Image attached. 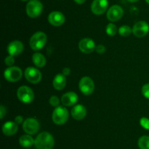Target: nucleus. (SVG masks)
Here are the masks:
<instances>
[{"mask_svg": "<svg viewBox=\"0 0 149 149\" xmlns=\"http://www.w3.org/2000/svg\"><path fill=\"white\" fill-rule=\"evenodd\" d=\"M55 145V140L48 131H42L36 136L34 145L36 149H52Z\"/></svg>", "mask_w": 149, "mask_h": 149, "instance_id": "nucleus-1", "label": "nucleus"}, {"mask_svg": "<svg viewBox=\"0 0 149 149\" xmlns=\"http://www.w3.org/2000/svg\"><path fill=\"white\" fill-rule=\"evenodd\" d=\"M47 36L43 32H37L33 34L29 40V45L32 50L38 51L42 49L46 45Z\"/></svg>", "mask_w": 149, "mask_h": 149, "instance_id": "nucleus-2", "label": "nucleus"}, {"mask_svg": "<svg viewBox=\"0 0 149 149\" xmlns=\"http://www.w3.org/2000/svg\"><path fill=\"white\" fill-rule=\"evenodd\" d=\"M69 118V112L67 108L63 106H58L55 108L52 114V121L57 125L65 124Z\"/></svg>", "mask_w": 149, "mask_h": 149, "instance_id": "nucleus-3", "label": "nucleus"}, {"mask_svg": "<svg viewBox=\"0 0 149 149\" xmlns=\"http://www.w3.org/2000/svg\"><path fill=\"white\" fill-rule=\"evenodd\" d=\"M26 14L31 18H37L43 11V4L39 0H30L26 4Z\"/></svg>", "mask_w": 149, "mask_h": 149, "instance_id": "nucleus-4", "label": "nucleus"}, {"mask_svg": "<svg viewBox=\"0 0 149 149\" xmlns=\"http://www.w3.org/2000/svg\"><path fill=\"white\" fill-rule=\"evenodd\" d=\"M17 99L24 104H30L34 99V93L30 87L22 86L17 90Z\"/></svg>", "mask_w": 149, "mask_h": 149, "instance_id": "nucleus-5", "label": "nucleus"}, {"mask_svg": "<svg viewBox=\"0 0 149 149\" xmlns=\"http://www.w3.org/2000/svg\"><path fill=\"white\" fill-rule=\"evenodd\" d=\"M23 76V72L21 69L18 67L12 66L8 67L4 72V77L6 80L11 83L17 82L22 78Z\"/></svg>", "mask_w": 149, "mask_h": 149, "instance_id": "nucleus-6", "label": "nucleus"}, {"mask_svg": "<svg viewBox=\"0 0 149 149\" xmlns=\"http://www.w3.org/2000/svg\"><path fill=\"white\" fill-rule=\"evenodd\" d=\"M79 88L83 94L90 95L95 90V83L91 77L84 76L79 80Z\"/></svg>", "mask_w": 149, "mask_h": 149, "instance_id": "nucleus-7", "label": "nucleus"}, {"mask_svg": "<svg viewBox=\"0 0 149 149\" xmlns=\"http://www.w3.org/2000/svg\"><path fill=\"white\" fill-rule=\"evenodd\" d=\"M39 122L34 118H28L23 121V129L26 134L33 135L36 134L39 130Z\"/></svg>", "mask_w": 149, "mask_h": 149, "instance_id": "nucleus-8", "label": "nucleus"}, {"mask_svg": "<svg viewBox=\"0 0 149 149\" xmlns=\"http://www.w3.org/2000/svg\"><path fill=\"white\" fill-rule=\"evenodd\" d=\"M24 75L26 80L33 84L39 83L42 78V72L38 69L33 67H27L25 70Z\"/></svg>", "mask_w": 149, "mask_h": 149, "instance_id": "nucleus-9", "label": "nucleus"}, {"mask_svg": "<svg viewBox=\"0 0 149 149\" xmlns=\"http://www.w3.org/2000/svg\"><path fill=\"white\" fill-rule=\"evenodd\" d=\"M149 32V25L145 20H139L134 24L132 34L137 37H143Z\"/></svg>", "mask_w": 149, "mask_h": 149, "instance_id": "nucleus-10", "label": "nucleus"}, {"mask_svg": "<svg viewBox=\"0 0 149 149\" xmlns=\"http://www.w3.org/2000/svg\"><path fill=\"white\" fill-rule=\"evenodd\" d=\"M124 15V10L121 6L118 4H114L111 7H109V10H107L106 16L109 20L111 22L117 21L120 20Z\"/></svg>", "mask_w": 149, "mask_h": 149, "instance_id": "nucleus-11", "label": "nucleus"}, {"mask_svg": "<svg viewBox=\"0 0 149 149\" xmlns=\"http://www.w3.org/2000/svg\"><path fill=\"white\" fill-rule=\"evenodd\" d=\"M109 7L108 0H93L91 4V11L96 15H100L105 13Z\"/></svg>", "mask_w": 149, "mask_h": 149, "instance_id": "nucleus-12", "label": "nucleus"}, {"mask_svg": "<svg viewBox=\"0 0 149 149\" xmlns=\"http://www.w3.org/2000/svg\"><path fill=\"white\" fill-rule=\"evenodd\" d=\"M95 42L91 38L85 37L81 39L79 42V48L84 53H91L95 51Z\"/></svg>", "mask_w": 149, "mask_h": 149, "instance_id": "nucleus-13", "label": "nucleus"}, {"mask_svg": "<svg viewBox=\"0 0 149 149\" xmlns=\"http://www.w3.org/2000/svg\"><path fill=\"white\" fill-rule=\"evenodd\" d=\"M65 15L60 11H52L48 15V22L53 26H60L65 23Z\"/></svg>", "mask_w": 149, "mask_h": 149, "instance_id": "nucleus-14", "label": "nucleus"}, {"mask_svg": "<svg viewBox=\"0 0 149 149\" xmlns=\"http://www.w3.org/2000/svg\"><path fill=\"white\" fill-rule=\"evenodd\" d=\"M24 49V45L23 42L20 40H14L10 42L7 46V50L9 55L16 56L21 53Z\"/></svg>", "mask_w": 149, "mask_h": 149, "instance_id": "nucleus-15", "label": "nucleus"}, {"mask_svg": "<svg viewBox=\"0 0 149 149\" xmlns=\"http://www.w3.org/2000/svg\"><path fill=\"white\" fill-rule=\"evenodd\" d=\"M78 95L74 91H68L64 93L61 97V102L64 106L71 107L78 102Z\"/></svg>", "mask_w": 149, "mask_h": 149, "instance_id": "nucleus-16", "label": "nucleus"}, {"mask_svg": "<svg viewBox=\"0 0 149 149\" xmlns=\"http://www.w3.org/2000/svg\"><path fill=\"white\" fill-rule=\"evenodd\" d=\"M71 116L77 121H80L85 118L87 115V109L82 105H76L71 110Z\"/></svg>", "mask_w": 149, "mask_h": 149, "instance_id": "nucleus-17", "label": "nucleus"}, {"mask_svg": "<svg viewBox=\"0 0 149 149\" xmlns=\"http://www.w3.org/2000/svg\"><path fill=\"white\" fill-rule=\"evenodd\" d=\"M18 124H16L15 121H7L2 126V132L4 135L13 136L16 134L18 130Z\"/></svg>", "mask_w": 149, "mask_h": 149, "instance_id": "nucleus-18", "label": "nucleus"}, {"mask_svg": "<svg viewBox=\"0 0 149 149\" xmlns=\"http://www.w3.org/2000/svg\"><path fill=\"white\" fill-rule=\"evenodd\" d=\"M52 86L54 89L58 91H61L66 86V77L63 73L57 74L52 80Z\"/></svg>", "mask_w": 149, "mask_h": 149, "instance_id": "nucleus-19", "label": "nucleus"}, {"mask_svg": "<svg viewBox=\"0 0 149 149\" xmlns=\"http://www.w3.org/2000/svg\"><path fill=\"white\" fill-rule=\"evenodd\" d=\"M32 61L36 67L42 68L47 64V59L45 56L39 52H35L32 56Z\"/></svg>", "mask_w": 149, "mask_h": 149, "instance_id": "nucleus-20", "label": "nucleus"}, {"mask_svg": "<svg viewBox=\"0 0 149 149\" xmlns=\"http://www.w3.org/2000/svg\"><path fill=\"white\" fill-rule=\"evenodd\" d=\"M35 140L30 135V134H23L19 139V143L23 148L31 147L34 145Z\"/></svg>", "mask_w": 149, "mask_h": 149, "instance_id": "nucleus-21", "label": "nucleus"}, {"mask_svg": "<svg viewBox=\"0 0 149 149\" xmlns=\"http://www.w3.org/2000/svg\"><path fill=\"white\" fill-rule=\"evenodd\" d=\"M138 145L140 149H149V136L143 135L138 139Z\"/></svg>", "mask_w": 149, "mask_h": 149, "instance_id": "nucleus-22", "label": "nucleus"}, {"mask_svg": "<svg viewBox=\"0 0 149 149\" xmlns=\"http://www.w3.org/2000/svg\"><path fill=\"white\" fill-rule=\"evenodd\" d=\"M118 32L121 36L128 37L132 33V28L130 27L129 26H127V25H123L119 27Z\"/></svg>", "mask_w": 149, "mask_h": 149, "instance_id": "nucleus-23", "label": "nucleus"}, {"mask_svg": "<svg viewBox=\"0 0 149 149\" xmlns=\"http://www.w3.org/2000/svg\"><path fill=\"white\" fill-rule=\"evenodd\" d=\"M117 32V27H116V25L113 23H109L106 28V32L109 36H114V35L116 34Z\"/></svg>", "mask_w": 149, "mask_h": 149, "instance_id": "nucleus-24", "label": "nucleus"}, {"mask_svg": "<svg viewBox=\"0 0 149 149\" xmlns=\"http://www.w3.org/2000/svg\"><path fill=\"white\" fill-rule=\"evenodd\" d=\"M49 104H50L51 106L55 107V108H57V107L59 106L60 99H59V98L58 97V96L53 95V96H50V98H49Z\"/></svg>", "mask_w": 149, "mask_h": 149, "instance_id": "nucleus-25", "label": "nucleus"}, {"mask_svg": "<svg viewBox=\"0 0 149 149\" xmlns=\"http://www.w3.org/2000/svg\"><path fill=\"white\" fill-rule=\"evenodd\" d=\"M140 124H141V127L145 129L149 130V118H146V117H143L140 120Z\"/></svg>", "mask_w": 149, "mask_h": 149, "instance_id": "nucleus-26", "label": "nucleus"}, {"mask_svg": "<svg viewBox=\"0 0 149 149\" xmlns=\"http://www.w3.org/2000/svg\"><path fill=\"white\" fill-rule=\"evenodd\" d=\"M142 94L143 95L144 97L149 99V83H146L143 86L142 89H141Z\"/></svg>", "mask_w": 149, "mask_h": 149, "instance_id": "nucleus-27", "label": "nucleus"}, {"mask_svg": "<svg viewBox=\"0 0 149 149\" xmlns=\"http://www.w3.org/2000/svg\"><path fill=\"white\" fill-rule=\"evenodd\" d=\"M14 63H15V58L14 56H13L9 55L8 56H7L5 58H4V64H5L7 66H8V67H12V66L14 64Z\"/></svg>", "mask_w": 149, "mask_h": 149, "instance_id": "nucleus-28", "label": "nucleus"}, {"mask_svg": "<svg viewBox=\"0 0 149 149\" xmlns=\"http://www.w3.org/2000/svg\"><path fill=\"white\" fill-rule=\"evenodd\" d=\"M106 48L103 45H97L95 48V51L97 53L103 54L106 52Z\"/></svg>", "mask_w": 149, "mask_h": 149, "instance_id": "nucleus-29", "label": "nucleus"}, {"mask_svg": "<svg viewBox=\"0 0 149 149\" xmlns=\"http://www.w3.org/2000/svg\"><path fill=\"white\" fill-rule=\"evenodd\" d=\"M6 112H7V109H6L5 107H4V105H1V106H0V118H1V119H2V118H4Z\"/></svg>", "mask_w": 149, "mask_h": 149, "instance_id": "nucleus-30", "label": "nucleus"}, {"mask_svg": "<svg viewBox=\"0 0 149 149\" xmlns=\"http://www.w3.org/2000/svg\"><path fill=\"white\" fill-rule=\"evenodd\" d=\"M23 117L22 115H17V116L15 118V122L17 124H20L22 123H23Z\"/></svg>", "mask_w": 149, "mask_h": 149, "instance_id": "nucleus-31", "label": "nucleus"}, {"mask_svg": "<svg viewBox=\"0 0 149 149\" xmlns=\"http://www.w3.org/2000/svg\"><path fill=\"white\" fill-rule=\"evenodd\" d=\"M70 73H71V70H70V68H68V67H65V68H63V74L64 75H69Z\"/></svg>", "mask_w": 149, "mask_h": 149, "instance_id": "nucleus-32", "label": "nucleus"}, {"mask_svg": "<svg viewBox=\"0 0 149 149\" xmlns=\"http://www.w3.org/2000/svg\"><path fill=\"white\" fill-rule=\"evenodd\" d=\"M74 1H75V2L77 3V4H84V2H85L86 0H74Z\"/></svg>", "mask_w": 149, "mask_h": 149, "instance_id": "nucleus-33", "label": "nucleus"}, {"mask_svg": "<svg viewBox=\"0 0 149 149\" xmlns=\"http://www.w3.org/2000/svg\"><path fill=\"white\" fill-rule=\"evenodd\" d=\"M127 1H130V2L134 3V2H137V1H138L139 0H127Z\"/></svg>", "mask_w": 149, "mask_h": 149, "instance_id": "nucleus-34", "label": "nucleus"}, {"mask_svg": "<svg viewBox=\"0 0 149 149\" xmlns=\"http://www.w3.org/2000/svg\"><path fill=\"white\" fill-rule=\"evenodd\" d=\"M146 2L149 4V0H146Z\"/></svg>", "mask_w": 149, "mask_h": 149, "instance_id": "nucleus-35", "label": "nucleus"}, {"mask_svg": "<svg viewBox=\"0 0 149 149\" xmlns=\"http://www.w3.org/2000/svg\"><path fill=\"white\" fill-rule=\"evenodd\" d=\"M20 1H29V0H20Z\"/></svg>", "mask_w": 149, "mask_h": 149, "instance_id": "nucleus-36", "label": "nucleus"}]
</instances>
